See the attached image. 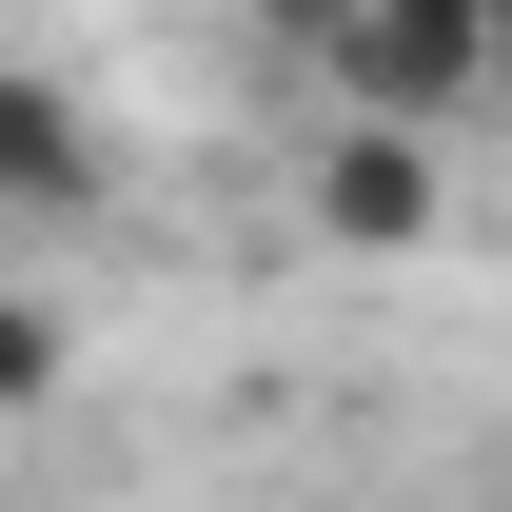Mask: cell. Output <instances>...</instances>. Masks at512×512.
I'll return each mask as SVG.
<instances>
[{"label": "cell", "mask_w": 512, "mask_h": 512, "mask_svg": "<svg viewBox=\"0 0 512 512\" xmlns=\"http://www.w3.org/2000/svg\"><path fill=\"white\" fill-rule=\"evenodd\" d=\"M296 60H316L335 119H375V138H453L473 99H493V0H335Z\"/></svg>", "instance_id": "1"}, {"label": "cell", "mask_w": 512, "mask_h": 512, "mask_svg": "<svg viewBox=\"0 0 512 512\" xmlns=\"http://www.w3.org/2000/svg\"><path fill=\"white\" fill-rule=\"evenodd\" d=\"M99 197H119L99 99H79V79H40V60H0V217H20V237H79Z\"/></svg>", "instance_id": "2"}, {"label": "cell", "mask_w": 512, "mask_h": 512, "mask_svg": "<svg viewBox=\"0 0 512 512\" xmlns=\"http://www.w3.org/2000/svg\"><path fill=\"white\" fill-rule=\"evenodd\" d=\"M434 217H453L434 138H375V119L316 138V237H335V256H434Z\"/></svg>", "instance_id": "3"}, {"label": "cell", "mask_w": 512, "mask_h": 512, "mask_svg": "<svg viewBox=\"0 0 512 512\" xmlns=\"http://www.w3.org/2000/svg\"><path fill=\"white\" fill-rule=\"evenodd\" d=\"M60 375H79L60 296H40V276H0V434H20V414H60Z\"/></svg>", "instance_id": "4"}, {"label": "cell", "mask_w": 512, "mask_h": 512, "mask_svg": "<svg viewBox=\"0 0 512 512\" xmlns=\"http://www.w3.org/2000/svg\"><path fill=\"white\" fill-rule=\"evenodd\" d=\"M237 20H256V40H316V20H335V0H237Z\"/></svg>", "instance_id": "5"}]
</instances>
